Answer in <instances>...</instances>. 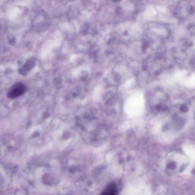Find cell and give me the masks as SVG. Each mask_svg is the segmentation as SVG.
Returning a JSON list of instances; mask_svg holds the SVG:
<instances>
[{
	"label": "cell",
	"mask_w": 195,
	"mask_h": 195,
	"mask_svg": "<svg viewBox=\"0 0 195 195\" xmlns=\"http://www.w3.org/2000/svg\"><path fill=\"white\" fill-rule=\"evenodd\" d=\"M26 90V87L22 83H15L11 87L9 90L8 97L10 98H16L23 94Z\"/></svg>",
	"instance_id": "3"
},
{
	"label": "cell",
	"mask_w": 195,
	"mask_h": 195,
	"mask_svg": "<svg viewBox=\"0 0 195 195\" xmlns=\"http://www.w3.org/2000/svg\"><path fill=\"white\" fill-rule=\"evenodd\" d=\"M155 93L151 96L149 100V108L154 113L158 114L167 109L168 97L161 91Z\"/></svg>",
	"instance_id": "2"
},
{
	"label": "cell",
	"mask_w": 195,
	"mask_h": 195,
	"mask_svg": "<svg viewBox=\"0 0 195 195\" xmlns=\"http://www.w3.org/2000/svg\"><path fill=\"white\" fill-rule=\"evenodd\" d=\"M188 161L182 153L176 151L170 154L165 161V170L169 174L180 173L185 168Z\"/></svg>",
	"instance_id": "1"
},
{
	"label": "cell",
	"mask_w": 195,
	"mask_h": 195,
	"mask_svg": "<svg viewBox=\"0 0 195 195\" xmlns=\"http://www.w3.org/2000/svg\"><path fill=\"white\" fill-rule=\"evenodd\" d=\"M166 195H178L175 192H169L167 193V194H166Z\"/></svg>",
	"instance_id": "6"
},
{
	"label": "cell",
	"mask_w": 195,
	"mask_h": 195,
	"mask_svg": "<svg viewBox=\"0 0 195 195\" xmlns=\"http://www.w3.org/2000/svg\"><path fill=\"white\" fill-rule=\"evenodd\" d=\"M35 65V61L32 59L28 60L24 65L23 68L20 70V73L22 75H25L27 71L31 70L34 67Z\"/></svg>",
	"instance_id": "5"
},
{
	"label": "cell",
	"mask_w": 195,
	"mask_h": 195,
	"mask_svg": "<svg viewBox=\"0 0 195 195\" xmlns=\"http://www.w3.org/2000/svg\"><path fill=\"white\" fill-rule=\"evenodd\" d=\"M100 195H118L117 187L114 183H110L106 186Z\"/></svg>",
	"instance_id": "4"
}]
</instances>
